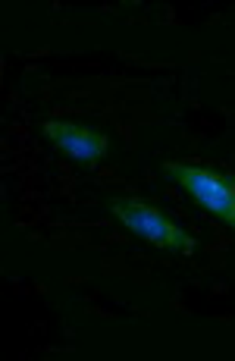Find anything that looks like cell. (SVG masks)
Returning a JSON list of instances; mask_svg holds the SVG:
<instances>
[{"label": "cell", "mask_w": 235, "mask_h": 361, "mask_svg": "<svg viewBox=\"0 0 235 361\" xmlns=\"http://www.w3.org/2000/svg\"><path fill=\"white\" fill-rule=\"evenodd\" d=\"M103 207L120 220L132 235L138 239H148L151 245L163 248V252L172 255H191L198 248V242L191 239L170 214H163L157 204L144 198H126V195H107L103 198Z\"/></svg>", "instance_id": "6da1fadb"}, {"label": "cell", "mask_w": 235, "mask_h": 361, "mask_svg": "<svg viewBox=\"0 0 235 361\" xmlns=\"http://www.w3.org/2000/svg\"><path fill=\"white\" fill-rule=\"evenodd\" d=\"M163 173L185 189L207 214L220 217L226 226L235 230V173L223 170H204V166H189V164H163Z\"/></svg>", "instance_id": "7a4b0ae2"}, {"label": "cell", "mask_w": 235, "mask_h": 361, "mask_svg": "<svg viewBox=\"0 0 235 361\" xmlns=\"http://www.w3.org/2000/svg\"><path fill=\"white\" fill-rule=\"evenodd\" d=\"M41 132H44V138L53 148L63 151L69 161L79 166H98L110 145L101 129L85 126V123H72V120H47Z\"/></svg>", "instance_id": "3957f363"}]
</instances>
